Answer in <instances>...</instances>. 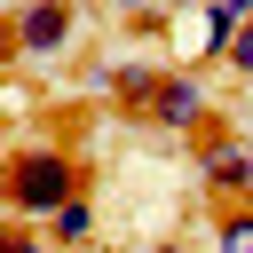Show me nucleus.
<instances>
[{"mask_svg":"<svg viewBox=\"0 0 253 253\" xmlns=\"http://www.w3.org/2000/svg\"><path fill=\"white\" fill-rule=\"evenodd\" d=\"M71 198H87V166L63 142H24L0 158V213L16 221H55Z\"/></svg>","mask_w":253,"mask_h":253,"instance_id":"nucleus-1","label":"nucleus"},{"mask_svg":"<svg viewBox=\"0 0 253 253\" xmlns=\"http://www.w3.org/2000/svg\"><path fill=\"white\" fill-rule=\"evenodd\" d=\"M166 40H174V71H198V63H221L229 40H237V16L229 0H190L166 16Z\"/></svg>","mask_w":253,"mask_h":253,"instance_id":"nucleus-2","label":"nucleus"},{"mask_svg":"<svg viewBox=\"0 0 253 253\" xmlns=\"http://www.w3.org/2000/svg\"><path fill=\"white\" fill-rule=\"evenodd\" d=\"M8 32H16V55H63L79 40V0H16Z\"/></svg>","mask_w":253,"mask_h":253,"instance_id":"nucleus-3","label":"nucleus"},{"mask_svg":"<svg viewBox=\"0 0 253 253\" xmlns=\"http://www.w3.org/2000/svg\"><path fill=\"white\" fill-rule=\"evenodd\" d=\"M206 119H213L206 79H198V71H166V79H158V103H150V126H158V134H198Z\"/></svg>","mask_w":253,"mask_h":253,"instance_id":"nucleus-4","label":"nucleus"},{"mask_svg":"<svg viewBox=\"0 0 253 253\" xmlns=\"http://www.w3.org/2000/svg\"><path fill=\"white\" fill-rule=\"evenodd\" d=\"M198 174H206V190L221 198V206H253V142H213L206 158H198Z\"/></svg>","mask_w":253,"mask_h":253,"instance_id":"nucleus-5","label":"nucleus"},{"mask_svg":"<svg viewBox=\"0 0 253 253\" xmlns=\"http://www.w3.org/2000/svg\"><path fill=\"white\" fill-rule=\"evenodd\" d=\"M158 63H119L111 71V95H119V111H134V119H150V103H158Z\"/></svg>","mask_w":253,"mask_h":253,"instance_id":"nucleus-6","label":"nucleus"},{"mask_svg":"<svg viewBox=\"0 0 253 253\" xmlns=\"http://www.w3.org/2000/svg\"><path fill=\"white\" fill-rule=\"evenodd\" d=\"M47 237H55L63 253H79V245L95 237V198H71V206H63V213L47 221Z\"/></svg>","mask_w":253,"mask_h":253,"instance_id":"nucleus-7","label":"nucleus"},{"mask_svg":"<svg viewBox=\"0 0 253 253\" xmlns=\"http://www.w3.org/2000/svg\"><path fill=\"white\" fill-rule=\"evenodd\" d=\"M213 253H253V206H221L213 213Z\"/></svg>","mask_w":253,"mask_h":253,"instance_id":"nucleus-8","label":"nucleus"},{"mask_svg":"<svg viewBox=\"0 0 253 253\" xmlns=\"http://www.w3.org/2000/svg\"><path fill=\"white\" fill-rule=\"evenodd\" d=\"M103 8H111V16H126V24H166V16H174L166 0H103Z\"/></svg>","mask_w":253,"mask_h":253,"instance_id":"nucleus-9","label":"nucleus"},{"mask_svg":"<svg viewBox=\"0 0 253 253\" xmlns=\"http://www.w3.org/2000/svg\"><path fill=\"white\" fill-rule=\"evenodd\" d=\"M221 63H229L237 79H253V16L237 24V40H229V55H221Z\"/></svg>","mask_w":253,"mask_h":253,"instance_id":"nucleus-10","label":"nucleus"},{"mask_svg":"<svg viewBox=\"0 0 253 253\" xmlns=\"http://www.w3.org/2000/svg\"><path fill=\"white\" fill-rule=\"evenodd\" d=\"M0 253H63V245L40 237V229H0Z\"/></svg>","mask_w":253,"mask_h":253,"instance_id":"nucleus-11","label":"nucleus"},{"mask_svg":"<svg viewBox=\"0 0 253 253\" xmlns=\"http://www.w3.org/2000/svg\"><path fill=\"white\" fill-rule=\"evenodd\" d=\"M229 16H237V24H245V16H253V0H229Z\"/></svg>","mask_w":253,"mask_h":253,"instance_id":"nucleus-12","label":"nucleus"},{"mask_svg":"<svg viewBox=\"0 0 253 253\" xmlns=\"http://www.w3.org/2000/svg\"><path fill=\"white\" fill-rule=\"evenodd\" d=\"M150 253H182V245H150Z\"/></svg>","mask_w":253,"mask_h":253,"instance_id":"nucleus-13","label":"nucleus"}]
</instances>
